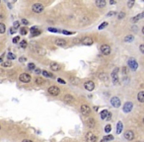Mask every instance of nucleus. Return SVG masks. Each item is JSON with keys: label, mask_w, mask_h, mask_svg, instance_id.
I'll list each match as a JSON object with an SVG mask.
<instances>
[{"label": "nucleus", "mask_w": 144, "mask_h": 142, "mask_svg": "<svg viewBox=\"0 0 144 142\" xmlns=\"http://www.w3.org/2000/svg\"><path fill=\"white\" fill-rule=\"evenodd\" d=\"M48 93L51 96H58L60 93V90H59V88L56 87V86H51L48 88Z\"/></svg>", "instance_id": "1"}, {"label": "nucleus", "mask_w": 144, "mask_h": 142, "mask_svg": "<svg viewBox=\"0 0 144 142\" xmlns=\"http://www.w3.org/2000/svg\"><path fill=\"white\" fill-rule=\"evenodd\" d=\"M19 79H20L21 82L23 83H29L30 81H31V76L29 75L28 73H22L20 76H19Z\"/></svg>", "instance_id": "2"}, {"label": "nucleus", "mask_w": 144, "mask_h": 142, "mask_svg": "<svg viewBox=\"0 0 144 142\" xmlns=\"http://www.w3.org/2000/svg\"><path fill=\"white\" fill-rule=\"evenodd\" d=\"M32 9L35 13H41L43 11V6L41 3H36L32 6Z\"/></svg>", "instance_id": "3"}, {"label": "nucleus", "mask_w": 144, "mask_h": 142, "mask_svg": "<svg viewBox=\"0 0 144 142\" xmlns=\"http://www.w3.org/2000/svg\"><path fill=\"white\" fill-rule=\"evenodd\" d=\"M127 63H128V66H129L132 70H136L137 67H138V63H137V61H136L134 58H129Z\"/></svg>", "instance_id": "4"}, {"label": "nucleus", "mask_w": 144, "mask_h": 142, "mask_svg": "<svg viewBox=\"0 0 144 142\" xmlns=\"http://www.w3.org/2000/svg\"><path fill=\"white\" fill-rule=\"evenodd\" d=\"M80 112H81V113L83 114V116H88V114L90 113V112H91V109H90L89 106H87V105H83V106H81Z\"/></svg>", "instance_id": "5"}, {"label": "nucleus", "mask_w": 144, "mask_h": 142, "mask_svg": "<svg viewBox=\"0 0 144 142\" xmlns=\"http://www.w3.org/2000/svg\"><path fill=\"white\" fill-rule=\"evenodd\" d=\"M85 138H86L87 142H96V140H97V136L92 132H88L86 134V137Z\"/></svg>", "instance_id": "6"}, {"label": "nucleus", "mask_w": 144, "mask_h": 142, "mask_svg": "<svg viewBox=\"0 0 144 142\" xmlns=\"http://www.w3.org/2000/svg\"><path fill=\"white\" fill-rule=\"evenodd\" d=\"M84 87L87 91H93L95 89V84L92 81H87V82L84 83Z\"/></svg>", "instance_id": "7"}, {"label": "nucleus", "mask_w": 144, "mask_h": 142, "mask_svg": "<svg viewBox=\"0 0 144 142\" xmlns=\"http://www.w3.org/2000/svg\"><path fill=\"white\" fill-rule=\"evenodd\" d=\"M101 51H102L103 54L109 55L110 53V45H108V44H103V45L101 46Z\"/></svg>", "instance_id": "8"}, {"label": "nucleus", "mask_w": 144, "mask_h": 142, "mask_svg": "<svg viewBox=\"0 0 144 142\" xmlns=\"http://www.w3.org/2000/svg\"><path fill=\"white\" fill-rule=\"evenodd\" d=\"M110 104H112V106L115 108H119L120 106V100L117 97H113L110 99Z\"/></svg>", "instance_id": "9"}, {"label": "nucleus", "mask_w": 144, "mask_h": 142, "mask_svg": "<svg viewBox=\"0 0 144 142\" xmlns=\"http://www.w3.org/2000/svg\"><path fill=\"white\" fill-rule=\"evenodd\" d=\"M117 72H119V68H115L113 73H112V78H113V82L115 84H119V76H117Z\"/></svg>", "instance_id": "10"}, {"label": "nucleus", "mask_w": 144, "mask_h": 142, "mask_svg": "<svg viewBox=\"0 0 144 142\" xmlns=\"http://www.w3.org/2000/svg\"><path fill=\"white\" fill-rule=\"evenodd\" d=\"M132 108H133V105H132L131 102H126L123 106V112L124 113H129L132 110Z\"/></svg>", "instance_id": "11"}, {"label": "nucleus", "mask_w": 144, "mask_h": 142, "mask_svg": "<svg viewBox=\"0 0 144 142\" xmlns=\"http://www.w3.org/2000/svg\"><path fill=\"white\" fill-rule=\"evenodd\" d=\"M93 39H91V38H85L81 40V44H84V45H92L93 44Z\"/></svg>", "instance_id": "12"}, {"label": "nucleus", "mask_w": 144, "mask_h": 142, "mask_svg": "<svg viewBox=\"0 0 144 142\" xmlns=\"http://www.w3.org/2000/svg\"><path fill=\"white\" fill-rule=\"evenodd\" d=\"M31 32H32V37H37V36H40L42 34V31L38 30L37 27H32L31 28Z\"/></svg>", "instance_id": "13"}, {"label": "nucleus", "mask_w": 144, "mask_h": 142, "mask_svg": "<svg viewBox=\"0 0 144 142\" xmlns=\"http://www.w3.org/2000/svg\"><path fill=\"white\" fill-rule=\"evenodd\" d=\"M124 137H125V139H127V140H132V139L134 138V133H133V131H131V130L125 131V133H124Z\"/></svg>", "instance_id": "14"}, {"label": "nucleus", "mask_w": 144, "mask_h": 142, "mask_svg": "<svg viewBox=\"0 0 144 142\" xmlns=\"http://www.w3.org/2000/svg\"><path fill=\"white\" fill-rule=\"evenodd\" d=\"M64 102L66 103V104H71V103H73L74 102V98L71 96V95H65V97H64Z\"/></svg>", "instance_id": "15"}, {"label": "nucleus", "mask_w": 144, "mask_h": 142, "mask_svg": "<svg viewBox=\"0 0 144 142\" xmlns=\"http://www.w3.org/2000/svg\"><path fill=\"white\" fill-rule=\"evenodd\" d=\"M96 5L99 8H104L106 6V0H96Z\"/></svg>", "instance_id": "16"}, {"label": "nucleus", "mask_w": 144, "mask_h": 142, "mask_svg": "<svg viewBox=\"0 0 144 142\" xmlns=\"http://www.w3.org/2000/svg\"><path fill=\"white\" fill-rule=\"evenodd\" d=\"M95 125H96L95 119H94L93 118H90L87 120V126H88V127H90V128H93Z\"/></svg>", "instance_id": "17"}, {"label": "nucleus", "mask_w": 144, "mask_h": 142, "mask_svg": "<svg viewBox=\"0 0 144 142\" xmlns=\"http://www.w3.org/2000/svg\"><path fill=\"white\" fill-rule=\"evenodd\" d=\"M55 44L59 45V46H65L66 45V42H65V39H55Z\"/></svg>", "instance_id": "18"}, {"label": "nucleus", "mask_w": 144, "mask_h": 142, "mask_svg": "<svg viewBox=\"0 0 144 142\" xmlns=\"http://www.w3.org/2000/svg\"><path fill=\"white\" fill-rule=\"evenodd\" d=\"M50 68H51L52 71H58V70L60 69V65L57 64V63H55V62H52V63L50 64Z\"/></svg>", "instance_id": "19"}, {"label": "nucleus", "mask_w": 144, "mask_h": 142, "mask_svg": "<svg viewBox=\"0 0 144 142\" xmlns=\"http://www.w3.org/2000/svg\"><path fill=\"white\" fill-rule=\"evenodd\" d=\"M122 128H123L122 122H121V121H119L117 124H116V133L117 134H120V132L122 131Z\"/></svg>", "instance_id": "20"}, {"label": "nucleus", "mask_w": 144, "mask_h": 142, "mask_svg": "<svg viewBox=\"0 0 144 142\" xmlns=\"http://www.w3.org/2000/svg\"><path fill=\"white\" fill-rule=\"evenodd\" d=\"M143 16H144V13H140V14H139V15H137L136 17H134V18H132V19H131V21H132L133 23H136L137 21H139V20H140V19H142V18H143Z\"/></svg>", "instance_id": "21"}, {"label": "nucleus", "mask_w": 144, "mask_h": 142, "mask_svg": "<svg viewBox=\"0 0 144 142\" xmlns=\"http://www.w3.org/2000/svg\"><path fill=\"white\" fill-rule=\"evenodd\" d=\"M137 99H138V101H139L140 103H143V102H144V92H143V91L139 92L138 96H137Z\"/></svg>", "instance_id": "22"}, {"label": "nucleus", "mask_w": 144, "mask_h": 142, "mask_svg": "<svg viewBox=\"0 0 144 142\" xmlns=\"http://www.w3.org/2000/svg\"><path fill=\"white\" fill-rule=\"evenodd\" d=\"M133 39H134V37L132 35H128V36H126L125 38H124V42L125 43H131Z\"/></svg>", "instance_id": "23"}, {"label": "nucleus", "mask_w": 144, "mask_h": 142, "mask_svg": "<svg viewBox=\"0 0 144 142\" xmlns=\"http://www.w3.org/2000/svg\"><path fill=\"white\" fill-rule=\"evenodd\" d=\"M108 113H109V111H107V110H104V111L101 113V118H103V119H106V118L108 117Z\"/></svg>", "instance_id": "24"}, {"label": "nucleus", "mask_w": 144, "mask_h": 142, "mask_svg": "<svg viewBox=\"0 0 144 142\" xmlns=\"http://www.w3.org/2000/svg\"><path fill=\"white\" fill-rule=\"evenodd\" d=\"M6 31V27L3 23H0V34H4Z\"/></svg>", "instance_id": "25"}, {"label": "nucleus", "mask_w": 144, "mask_h": 142, "mask_svg": "<svg viewBox=\"0 0 144 142\" xmlns=\"http://www.w3.org/2000/svg\"><path fill=\"white\" fill-rule=\"evenodd\" d=\"M36 83H37L38 85H42V84L44 83V80H43V78H40V77H38V78L36 79Z\"/></svg>", "instance_id": "26"}, {"label": "nucleus", "mask_w": 144, "mask_h": 142, "mask_svg": "<svg viewBox=\"0 0 144 142\" xmlns=\"http://www.w3.org/2000/svg\"><path fill=\"white\" fill-rule=\"evenodd\" d=\"M113 139H114L113 135H107V136H105V137L103 138L104 141H110V140H113Z\"/></svg>", "instance_id": "27"}, {"label": "nucleus", "mask_w": 144, "mask_h": 142, "mask_svg": "<svg viewBox=\"0 0 144 142\" xmlns=\"http://www.w3.org/2000/svg\"><path fill=\"white\" fill-rule=\"evenodd\" d=\"M42 73H43V75L44 77H53V76H52V74H50V73H48V71H45V70H43V71H42Z\"/></svg>", "instance_id": "28"}, {"label": "nucleus", "mask_w": 144, "mask_h": 142, "mask_svg": "<svg viewBox=\"0 0 144 142\" xmlns=\"http://www.w3.org/2000/svg\"><path fill=\"white\" fill-rule=\"evenodd\" d=\"M134 2H135V0H128V2H127L128 8H132L133 5H134Z\"/></svg>", "instance_id": "29"}, {"label": "nucleus", "mask_w": 144, "mask_h": 142, "mask_svg": "<svg viewBox=\"0 0 144 142\" xmlns=\"http://www.w3.org/2000/svg\"><path fill=\"white\" fill-rule=\"evenodd\" d=\"M20 45H21V47H23V49H26V47H27V45H28V44H27V42H26V40H21Z\"/></svg>", "instance_id": "30"}, {"label": "nucleus", "mask_w": 144, "mask_h": 142, "mask_svg": "<svg viewBox=\"0 0 144 142\" xmlns=\"http://www.w3.org/2000/svg\"><path fill=\"white\" fill-rule=\"evenodd\" d=\"M107 26H108V23H107V22H104V23H102V24L99 26V30H103V29H105Z\"/></svg>", "instance_id": "31"}, {"label": "nucleus", "mask_w": 144, "mask_h": 142, "mask_svg": "<svg viewBox=\"0 0 144 142\" xmlns=\"http://www.w3.org/2000/svg\"><path fill=\"white\" fill-rule=\"evenodd\" d=\"M100 79H102V80H108V75H107V74H105V73H101L100 74Z\"/></svg>", "instance_id": "32"}, {"label": "nucleus", "mask_w": 144, "mask_h": 142, "mask_svg": "<svg viewBox=\"0 0 144 142\" xmlns=\"http://www.w3.org/2000/svg\"><path fill=\"white\" fill-rule=\"evenodd\" d=\"M19 27H20V22L19 21H15L14 23H13V28L14 29H18Z\"/></svg>", "instance_id": "33"}, {"label": "nucleus", "mask_w": 144, "mask_h": 142, "mask_svg": "<svg viewBox=\"0 0 144 142\" xmlns=\"http://www.w3.org/2000/svg\"><path fill=\"white\" fill-rule=\"evenodd\" d=\"M20 33H21V35H27V33H28V31H27V29L26 28H21V30H20Z\"/></svg>", "instance_id": "34"}, {"label": "nucleus", "mask_w": 144, "mask_h": 142, "mask_svg": "<svg viewBox=\"0 0 144 142\" xmlns=\"http://www.w3.org/2000/svg\"><path fill=\"white\" fill-rule=\"evenodd\" d=\"M110 130H112V127H110V124L106 125V127H105V131H106L107 133H109V132H110Z\"/></svg>", "instance_id": "35"}, {"label": "nucleus", "mask_w": 144, "mask_h": 142, "mask_svg": "<svg viewBox=\"0 0 144 142\" xmlns=\"http://www.w3.org/2000/svg\"><path fill=\"white\" fill-rule=\"evenodd\" d=\"M28 67H29V69H30V70H34V69L36 68V66H35V63H29Z\"/></svg>", "instance_id": "36"}, {"label": "nucleus", "mask_w": 144, "mask_h": 142, "mask_svg": "<svg viewBox=\"0 0 144 142\" xmlns=\"http://www.w3.org/2000/svg\"><path fill=\"white\" fill-rule=\"evenodd\" d=\"M49 32H52V33H59L60 31L59 30H57V29H54V28H48V29Z\"/></svg>", "instance_id": "37"}, {"label": "nucleus", "mask_w": 144, "mask_h": 142, "mask_svg": "<svg viewBox=\"0 0 144 142\" xmlns=\"http://www.w3.org/2000/svg\"><path fill=\"white\" fill-rule=\"evenodd\" d=\"M7 57H8L9 59H15V58H16V56H15L14 54H13V53H11V52H9V53H8Z\"/></svg>", "instance_id": "38"}, {"label": "nucleus", "mask_w": 144, "mask_h": 142, "mask_svg": "<svg viewBox=\"0 0 144 142\" xmlns=\"http://www.w3.org/2000/svg\"><path fill=\"white\" fill-rule=\"evenodd\" d=\"M19 39H20V37H19V36L15 37L14 39H13V44H17L19 42Z\"/></svg>", "instance_id": "39"}, {"label": "nucleus", "mask_w": 144, "mask_h": 142, "mask_svg": "<svg viewBox=\"0 0 144 142\" xmlns=\"http://www.w3.org/2000/svg\"><path fill=\"white\" fill-rule=\"evenodd\" d=\"M124 16H125V13H124V12H120V14H119V19H123Z\"/></svg>", "instance_id": "40"}, {"label": "nucleus", "mask_w": 144, "mask_h": 142, "mask_svg": "<svg viewBox=\"0 0 144 142\" xmlns=\"http://www.w3.org/2000/svg\"><path fill=\"white\" fill-rule=\"evenodd\" d=\"M62 34L64 35H73L74 32H68V31H62Z\"/></svg>", "instance_id": "41"}, {"label": "nucleus", "mask_w": 144, "mask_h": 142, "mask_svg": "<svg viewBox=\"0 0 144 142\" xmlns=\"http://www.w3.org/2000/svg\"><path fill=\"white\" fill-rule=\"evenodd\" d=\"M11 65H12L11 62H4V63H2V66H5V67H10Z\"/></svg>", "instance_id": "42"}, {"label": "nucleus", "mask_w": 144, "mask_h": 142, "mask_svg": "<svg viewBox=\"0 0 144 142\" xmlns=\"http://www.w3.org/2000/svg\"><path fill=\"white\" fill-rule=\"evenodd\" d=\"M115 14H116V13H115V11H110V12L108 13L107 16H108V17H110V16H114V15H115Z\"/></svg>", "instance_id": "43"}, {"label": "nucleus", "mask_w": 144, "mask_h": 142, "mask_svg": "<svg viewBox=\"0 0 144 142\" xmlns=\"http://www.w3.org/2000/svg\"><path fill=\"white\" fill-rule=\"evenodd\" d=\"M22 23H23L25 26L29 25V21H28V20H26V19H23V20H22Z\"/></svg>", "instance_id": "44"}, {"label": "nucleus", "mask_w": 144, "mask_h": 142, "mask_svg": "<svg viewBox=\"0 0 144 142\" xmlns=\"http://www.w3.org/2000/svg\"><path fill=\"white\" fill-rule=\"evenodd\" d=\"M110 118H112V113H110L109 112V113H108V117L106 118V119H107V120H110Z\"/></svg>", "instance_id": "45"}, {"label": "nucleus", "mask_w": 144, "mask_h": 142, "mask_svg": "<svg viewBox=\"0 0 144 142\" xmlns=\"http://www.w3.org/2000/svg\"><path fill=\"white\" fill-rule=\"evenodd\" d=\"M57 81H58L59 83H61V84H65V81H64V80H62L61 78H57Z\"/></svg>", "instance_id": "46"}, {"label": "nucleus", "mask_w": 144, "mask_h": 142, "mask_svg": "<svg viewBox=\"0 0 144 142\" xmlns=\"http://www.w3.org/2000/svg\"><path fill=\"white\" fill-rule=\"evenodd\" d=\"M140 51L144 53V44H140Z\"/></svg>", "instance_id": "47"}, {"label": "nucleus", "mask_w": 144, "mask_h": 142, "mask_svg": "<svg viewBox=\"0 0 144 142\" xmlns=\"http://www.w3.org/2000/svg\"><path fill=\"white\" fill-rule=\"evenodd\" d=\"M35 73H36V74H41V73H42V71H41V69L37 68V69L35 70Z\"/></svg>", "instance_id": "48"}, {"label": "nucleus", "mask_w": 144, "mask_h": 142, "mask_svg": "<svg viewBox=\"0 0 144 142\" xmlns=\"http://www.w3.org/2000/svg\"><path fill=\"white\" fill-rule=\"evenodd\" d=\"M122 72H123V74H126V73H127V71H126V67H123V68H122Z\"/></svg>", "instance_id": "49"}, {"label": "nucleus", "mask_w": 144, "mask_h": 142, "mask_svg": "<svg viewBox=\"0 0 144 142\" xmlns=\"http://www.w3.org/2000/svg\"><path fill=\"white\" fill-rule=\"evenodd\" d=\"M19 60H20L21 62H23V61H26V60H27V58H25V57H21V58L19 59Z\"/></svg>", "instance_id": "50"}, {"label": "nucleus", "mask_w": 144, "mask_h": 142, "mask_svg": "<svg viewBox=\"0 0 144 142\" xmlns=\"http://www.w3.org/2000/svg\"><path fill=\"white\" fill-rule=\"evenodd\" d=\"M14 31H15L14 28H11V29H10V34H14V33H15Z\"/></svg>", "instance_id": "51"}, {"label": "nucleus", "mask_w": 144, "mask_h": 142, "mask_svg": "<svg viewBox=\"0 0 144 142\" xmlns=\"http://www.w3.org/2000/svg\"><path fill=\"white\" fill-rule=\"evenodd\" d=\"M110 3L113 5V4H115V0H110Z\"/></svg>", "instance_id": "52"}, {"label": "nucleus", "mask_w": 144, "mask_h": 142, "mask_svg": "<svg viewBox=\"0 0 144 142\" xmlns=\"http://www.w3.org/2000/svg\"><path fill=\"white\" fill-rule=\"evenodd\" d=\"M23 142H33L32 140H29V139H25V140H23Z\"/></svg>", "instance_id": "53"}, {"label": "nucleus", "mask_w": 144, "mask_h": 142, "mask_svg": "<svg viewBox=\"0 0 144 142\" xmlns=\"http://www.w3.org/2000/svg\"><path fill=\"white\" fill-rule=\"evenodd\" d=\"M2 74H3V70H2L1 68H0V75H2Z\"/></svg>", "instance_id": "54"}, {"label": "nucleus", "mask_w": 144, "mask_h": 142, "mask_svg": "<svg viewBox=\"0 0 144 142\" xmlns=\"http://www.w3.org/2000/svg\"><path fill=\"white\" fill-rule=\"evenodd\" d=\"M98 109H99V108H98V107H94V110H95V111H96V112H97V111H98Z\"/></svg>", "instance_id": "55"}, {"label": "nucleus", "mask_w": 144, "mask_h": 142, "mask_svg": "<svg viewBox=\"0 0 144 142\" xmlns=\"http://www.w3.org/2000/svg\"><path fill=\"white\" fill-rule=\"evenodd\" d=\"M2 60H3V58H2V57H0V62H2Z\"/></svg>", "instance_id": "56"}, {"label": "nucleus", "mask_w": 144, "mask_h": 142, "mask_svg": "<svg viewBox=\"0 0 144 142\" xmlns=\"http://www.w3.org/2000/svg\"><path fill=\"white\" fill-rule=\"evenodd\" d=\"M137 142H141V141H137Z\"/></svg>", "instance_id": "57"}, {"label": "nucleus", "mask_w": 144, "mask_h": 142, "mask_svg": "<svg viewBox=\"0 0 144 142\" xmlns=\"http://www.w3.org/2000/svg\"><path fill=\"white\" fill-rule=\"evenodd\" d=\"M0 128H1V126H0Z\"/></svg>", "instance_id": "58"}, {"label": "nucleus", "mask_w": 144, "mask_h": 142, "mask_svg": "<svg viewBox=\"0 0 144 142\" xmlns=\"http://www.w3.org/2000/svg\"><path fill=\"white\" fill-rule=\"evenodd\" d=\"M0 2H1V1H0Z\"/></svg>", "instance_id": "59"}]
</instances>
